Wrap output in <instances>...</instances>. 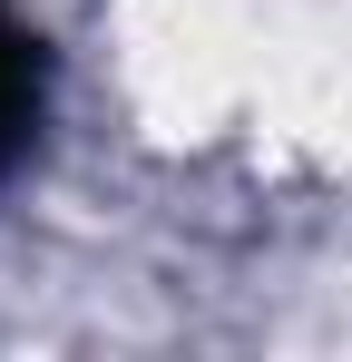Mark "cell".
<instances>
[{
	"mask_svg": "<svg viewBox=\"0 0 352 362\" xmlns=\"http://www.w3.org/2000/svg\"><path fill=\"white\" fill-rule=\"evenodd\" d=\"M40 108H49V49H40V30L0 0V186L20 177V157L40 147Z\"/></svg>",
	"mask_w": 352,
	"mask_h": 362,
	"instance_id": "obj_1",
	"label": "cell"
}]
</instances>
